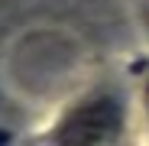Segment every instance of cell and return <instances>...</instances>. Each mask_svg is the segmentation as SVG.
I'll use <instances>...</instances> for the list:
<instances>
[{"mask_svg": "<svg viewBox=\"0 0 149 146\" xmlns=\"http://www.w3.org/2000/svg\"><path fill=\"white\" fill-rule=\"evenodd\" d=\"M123 101L113 91H97L71 104L52 133L55 146H107L120 136Z\"/></svg>", "mask_w": 149, "mask_h": 146, "instance_id": "cell-1", "label": "cell"}, {"mask_svg": "<svg viewBox=\"0 0 149 146\" xmlns=\"http://www.w3.org/2000/svg\"><path fill=\"white\" fill-rule=\"evenodd\" d=\"M13 143V136H10V130H0V146H10Z\"/></svg>", "mask_w": 149, "mask_h": 146, "instance_id": "cell-2", "label": "cell"}]
</instances>
